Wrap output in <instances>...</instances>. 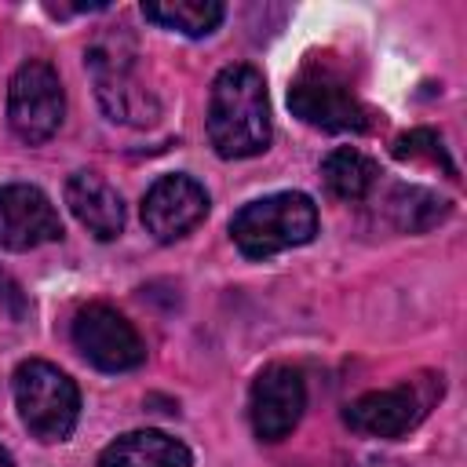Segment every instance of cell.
<instances>
[{"mask_svg": "<svg viewBox=\"0 0 467 467\" xmlns=\"http://www.w3.org/2000/svg\"><path fill=\"white\" fill-rule=\"evenodd\" d=\"M62 113H66V91H62L58 73L36 58L18 66V73L11 77V88H7L11 131L29 146L47 142L58 131Z\"/></svg>", "mask_w": 467, "mask_h": 467, "instance_id": "cell-7", "label": "cell"}, {"mask_svg": "<svg viewBox=\"0 0 467 467\" xmlns=\"http://www.w3.org/2000/svg\"><path fill=\"white\" fill-rule=\"evenodd\" d=\"M66 204L73 208V215L80 219V226H88V234H95L99 241H113L124 230V201L95 171L69 175V182H66Z\"/></svg>", "mask_w": 467, "mask_h": 467, "instance_id": "cell-12", "label": "cell"}, {"mask_svg": "<svg viewBox=\"0 0 467 467\" xmlns=\"http://www.w3.org/2000/svg\"><path fill=\"white\" fill-rule=\"evenodd\" d=\"M208 139L219 157H255L270 142V102L263 73L252 66H226L208 95Z\"/></svg>", "mask_w": 467, "mask_h": 467, "instance_id": "cell-1", "label": "cell"}, {"mask_svg": "<svg viewBox=\"0 0 467 467\" xmlns=\"http://www.w3.org/2000/svg\"><path fill=\"white\" fill-rule=\"evenodd\" d=\"M441 394V376H420L387 390H368L358 401L347 405L343 420L350 431L368 434V438H401L405 431H412L427 409L434 405V398Z\"/></svg>", "mask_w": 467, "mask_h": 467, "instance_id": "cell-5", "label": "cell"}, {"mask_svg": "<svg viewBox=\"0 0 467 467\" xmlns=\"http://www.w3.org/2000/svg\"><path fill=\"white\" fill-rule=\"evenodd\" d=\"M387 212H390L398 230L423 234L449 215V201H441L438 193H431L423 186H394L387 197Z\"/></svg>", "mask_w": 467, "mask_h": 467, "instance_id": "cell-16", "label": "cell"}, {"mask_svg": "<svg viewBox=\"0 0 467 467\" xmlns=\"http://www.w3.org/2000/svg\"><path fill=\"white\" fill-rule=\"evenodd\" d=\"M131 44L128 40H99L88 51V69L95 77V91L102 109L113 120L124 124H153L157 120V99L142 88V80L135 77L131 66Z\"/></svg>", "mask_w": 467, "mask_h": 467, "instance_id": "cell-6", "label": "cell"}, {"mask_svg": "<svg viewBox=\"0 0 467 467\" xmlns=\"http://www.w3.org/2000/svg\"><path fill=\"white\" fill-rule=\"evenodd\" d=\"M73 347L102 372H128L146 358V343L135 325L106 303H88L73 317Z\"/></svg>", "mask_w": 467, "mask_h": 467, "instance_id": "cell-8", "label": "cell"}, {"mask_svg": "<svg viewBox=\"0 0 467 467\" xmlns=\"http://www.w3.org/2000/svg\"><path fill=\"white\" fill-rule=\"evenodd\" d=\"M0 467H15V460L7 456V449H0Z\"/></svg>", "mask_w": 467, "mask_h": 467, "instance_id": "cell-19", "label": "cell"}, {"mask_svg": "<svg viewBox=\"0 0 467 467\" xmlns=\"http://www.w3.org/2000/svg\"><path fill=\"white\" fill-rule=\"evenodd\" d=\"M317 234V208L306 193H270L244 204L230 219V237L248 259H266L285 248L306 244Z\"/></svg>", "mask_w": 467, "mask_h": 467, "instance_id": "cell-2", "label": "cell"}, {"mask_svg": "<svg viewBox=\"0 0 467 467\" xmlns=\"http://www.w3.org/2000/svg\"><path fill=\"white\" fill-rule=\"evenodd\" d=\"M99 467H190V449L164 431H128L102 449Z\"/></svg>", "mask_w": 467, "mask_h": 467, "instance_id": "cell-13", "label": "cell"}, {"mask_svg": "<svg viewBox=\"0 0 467 467\" xmlns=\"http://www.w3.org/2000/svg\"><path fill=\"white\" fill-rule=\"evenodd\" d=\"M321 175H325V186H328L332 197H339V201H361V197H368V190L376 186L379 168H376V161H368L361 150L343 146V150H332V153L325 157Z\"/></svg>", "mask_w": 467, "mask_h": 467, "instance_id": "cell-15", "label": "cell"}, {"mask_svg": "<svg viewBox=\"0 0 467 467\" xmlns=\"http://www.w3.org/2000/svg\"><path fill=\"white\" fill-rule=\"evenodd\" d=\"M142 15L182 36H208L219 29L226 7L215 0H150L142 4Z\"/></svg>", "mask_w": 467, "mask_h": 467, "instance_id": "cell-14", "label": "cell"}, {"mask_svg": "<svg viewBox=\"0 0 467 467\" xmlns=\"http://www.w3.org/2000/svg\"><path fill=\"white\" fill-rule=\"evenodd\" d=\"M15 405L26 431L40 441H66L80 416L77 383L51 361L29 358L15 368Z\"/></svg>", "mask_w": 467, "mask_h": 467, "instance_id": "cell-3", "label": "cell"}, {"mask_svg": "<svg viewBox=\"0 0 467 467\" xmlns=\"http://www.w3.org/2000/svg\"><path fill=\"white\" fill-rule=\"evenodd\" d=\"M394 157H398V161H427V164H434V168L441 164L449 175H456V164L449 161L441 139H438L434 131H427V128H416V131L398 135V139H394Z\"/></svg>", "mask_w": 467, "mask_h": 467, "instance_id": "cell-17", "label": "cell"}, {"mask_svg": "<svg viewBox=\"0 0 467 467\" xmlns=\"http://www.w3.org/2000/svg\"><path fill=\"white\" fill-rule=\"evenodd\" d=\"M208 215V193L190 175H161L142 197V226L157 241L190 234Z\"/></svg>", "mask_w": 467, "mask_h": 467, "instance_id": "cell-11", "label": "cell"}, {"mask_svg": "<svg viewBox=\"0 0 467 467\" xmlns=\"http://www.w3.org/2000/svg\"><path fill=\"white\" fill-rule=\"evenodd\" d=\"M306 409V387L303 376L292 365H266L252 383V431L263 441H281L296 431L299 416Z\"/></svg>", "mask_w": 467, "mask_h": 467, "instance_id": "cell-9", "label": "cell"}, {"mask_svg": "<svg viewBox=\"0 0 467 467\" xmlns=\"http://www.w3.org/2000/svg\"><path fill=\"white\" fill-rule=\"evenodd\" d=\"M361 467H401V463H398V460H379V456H376V460H365Z\"/></svg>", "mask_w": 467, "mask_h": 467, "instance_id": "cell-18", "label": "cell"}, {"mask_svg": "<svg viewBox=\"0 0 467 467\" xmlns=\"http://www.w3.org/2000/svg\"><path fill=\"white\" fill-rule=\"evenodd\" d=\"M288 106L303 124L321 128V131H365L368 128V109L358 102L350 84L321 58L299 69V77L288 88Z\"/></svg>", "mask_w": 467, "mask_h": 467, "instance_id": "cell-4", "label": "cell"}, {"mask_svg": "<svg viewBox=\"0 0 467 467\" xmlns=\"http://www.w3.org/2000/svg\"><path fill=\"white\" fill-rule=\"evenodd\" d=\"M58 237H62V219L47 201V193L26 182L0 186V248L29 252Z\"/></svg>", "mask_w": 467, "mask_h": 467, "instance_id": "cell-10", "label": "cell"}]
</instances>
